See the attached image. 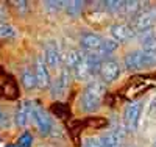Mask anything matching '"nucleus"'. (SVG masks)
<instances>
[{
	"label": "nucleus",
	"mask_w": 156,
	"mask_h": 147,
	"mask_svg": "<svg viewBox=\"0 0 156 147\" xmlns=\"http://www.w3.org/2000/svg\"><path fill=\"white\" fill-rule=\"evenodd\" d=\"M125 68L128 71H140L156 66V49H140L133 50L123 58Z\"/></svg>",
	"instance_id": "obj_2"
},
{
	"label": "nucleus",
	"mask_w": 156,
	"mask_h": 147,
	"mask_svg": "<svg viewBox=\"0 0 156 147\" xmlns=\"http://www.w3.org/2000/svg\"><path fill=\"white\" fill-rule=\"evenodd\" d=\"M45 8L51 9V11H61V9H64V2H47Z\"/></svg>",
	"instance_id": "obj_25"
},
{
	"label": "nucleus",
	"mask_w": 156,
	"mask_h": 147,
	"mask_svg": "<svg viewBox=\"0 0 156 147\" xmlns=\"http://www.w3.org/2000/svg\"><path fill=\"white\" fill-rule=\"evenodd\" d=\"M31 142H33V136H31V133L25 131L23 135L19 138L17 145H19V147H31Z\"/></svg>",
	"instance_id": "obj_23"
},
{
	"label": "nucleus",
	"mask_w": 156,
	"mask_h": 147,
	"mask_svg": "<svg viewBox=\"0 0 156 147\" xmlns=\"http://www.w3.org/2000/svg\"><path fill=\"white\" fill-rule=\"evenodd\" d=\"M70 83V71L67 68H62V71L59 72V75L50 83V89H51V96L59 99L66 94V91L69 88Z\"/></svg>",
	"instance_id": "obj_9"
},
{
	"label": "nucleus",
	"mask_w": 156,
	"mask_h": 147,
	"mask_svg": "<svg viewBox=\"0 0 156 147\" xmlns=\"http://www.w3.org/2000/svg\"><path fill=\"white\" fill-rule=\"evenodd\" d=\"M105 83L92 80L89 82V85L83 89L81 96H80V108L84 113H94L101 106V100L105 97Z\"/></svg>",
	"instance_id": "obj_1"
},
{
	"label": "nucleus",
	"mask_w": 156,
	"mask_h": 147,
	"mask_svg": "<svg viewBox=\"0 0 156 147\" xmlns=\"http://www.w3.org/2000/svg\"><path fill=\"white\" fill-rule=\"evenodd\" d=\"M103 6H105V9H108L109 13H115V14H122V11H123V2H119V0L105 2Z\"/></svg>",
	"instance_id": "obj_20"
},
{
	"label": "nucleus",
	"mask_w": 156,
	"mask_h": 147,
	"mask_svg": "<svg viewBox=\"0 0 156 147\" xmlns=\"http://www.w3.org/2000/svg\"><path fill=\"white\" fill-rule=\"evenodd\" d=\"M6 147H19V145H17V144H16V145H12V144H9V145H6Z\"/></svg>",
	"instance_id": "obj_27"
},
{
	"label": "nucleus",
	"mask_w": 156,
	"mask_h": 147,
	"mask_svg": "<svg viewBox=\"0 0 156 147\" xmlns=\"http://www.w3.org/2000/svg\"><path fill=\"white\" fill-rule=\"evenodd\" d=\"M84 147H108V145L101 141V138H87Z\"/></svg>",
	"instance_id": "obj_24"
},
{
	"label": "nucleus",
	"mask_w": 156,
	"mask_h": 147,
	"mask_svg": "<svg viewBox=\"0 0 156 147\" xmlns=\"http://www.w3.org/2000/svg\"><path fill=\"white\" fill-rule=\"evenodd\" d=\"M64 9H66L67 16L70 17H76L80 16L83 9H84V3L80 0H73V2H64Z\"/></svg>",
	"instance_id": "obj_17"
},
{
	"label": "nucleus",
	"mask_w": 156,
	"mask_h": 147,
	"mask_svg": "<svg viewBox=\"0 0 156 147\" xmlns=\"http://www.w3.org/2000/svg\"><path fill=\"white\" fill-rule=\"evenodd\" d=\"M148 114L150 116H156V96L151 99L150 102V106H148Z\"/></svg>",
	"instance_id": "obj_26"
},
{
	"label": "nucleus",
	"mask_w": 156,
	"mask_h": 147,
	"mask_svg": "<svg viewBox=\"0 0 156 147\" xmlns=\"http://www.w3.org/2000/svg\"><path fill=\"white\" fill-rule=\"evenodd\" d=\"M9 124H11V117H9L8 111L0 106V128H8Z\"/></svg>",
	"instance_id": "obj_22"
},
{
	"label": "nucleus",
	"mask_w": 156,
	"mask_h": 147,
	"mask_svg": "<svg viewBox=\"0 0 156 147\" xmlns=\"http://www.w3.org/2000/svg\"><path fill=\"white\" fill-rule=\"evenodd\" d=\"M44 61L47 64V68L55 69L61 64V53L56 47L55 42H47L44 47Z\"/></svg>",
	"instance_id": "obj_13"
},
{
	"label": "nucleus",
	"mask_w": 156,
	"mask_h": 147,
	"mask_svg": "<svg viewBox=\"0 0 156 147\" xmlns=\"http://www.w3.org/2000/svg\"><path fill=\"white\" fill-rule=\"evenodd\" d=\"M16 31L9 24H0V38H14Z\"/></svg>",
	"instance_id": "obj_21"
},
{
	"label": "nucleus",
	"mask_w": 156,
	"mask_h": 147,
	"mask_svg": "<svg viewBox=\"0 0 156 147\" xmlns=\"http://www.w3.org/2000/svg\"><path fill=\"white\" fill-rule=\"evenodd\" d=\"M0 94L6 99H16L17 97V85L8 72L0 68Z\"/></svg>",
	"instance_id": "obj_10"
},
{
	"label": "nucleus",
	"mask_w": 156,
	"mask_h": 147,
	"mask_svg": "<svg viewBox=\"0 0 156 147\" xmlns=\"http://www.w3.org/2000/svg\"><path fill=\"white\" fill-rule=\"evenodd\" d=\"M101 58L94 55V53H86L84 52V58L80 63V66L73 71V75L78 80H87L94 75H98V69L101 64Z\"/></svg>",
	"instance_id": "obj_3"
},
{
	"label": "nucleus",
	"mask_w": 156,
	"mask_h": 147,
	"mask_svg": "<svg viewBox=\"0 0 156 147\" xmlns=\"http://www.w3.org/2000/svg\"><path fill=\"white\" fill-rule=\"evenodd\" d=\"M139 41L144 46V49H156V35L153 30L140 33L139 35Z\"/></svg>",
	"instance_id": "obj_18"
},
{
	"label": "nucleus",
	"mask_w": 156,
	"mask_h": 147,
	"mask_svg": "<svg viewBox=\"0 0 156 147\" xmlns=\"http://www.w3.org/2000/svg\"><path fill=\"white\" fill-rule=\"evenodd\" d=\"M34 75H36V80H37V88L41 89H47L51 83L50 80V74H48V68L44 61L42 57H39L36 60V64H34Z\"/></svg>",
	"instance_id": "obj_12"
},
{
	"label": "nucleus",
	"mask_w": 156,
	"mask_h": 147,
	"mask_svg": "<svg viewBox=\"0 0 156 147\" xmlns=\"http://www.w3.org/2000/svg\"><path fill=\"white\" fill-rule=\"evenodd\" d=\"M120 72H122V69H120L119 61L112 60V58H106V60H103L101 64H100L98 77L101 80V83L109 85V83H114L115 80H119Z\"/></svg>",
	"instance_id": "obj_5"
},
{
	"label": "nucleus",
	"mask_w": 156,
	"mask_h": 147,
	"mask_svg": "<svg viewBox=\"0 0 156 147\" xmlns=\"http://www.w3.org/2000/svg\"><path fill=\"white\" fill-rule=\"evenodd\" d=\"M31 106H33V103L28 100L19 103L17 110H16V116H14V121L19 127H25L31 119Z\"/></svg>",
	"instance_id": "obj_14"
},
{
	"label": "nucleus",
	"mask_w": 156,
	"mask_h": 147,
	"mask_svg": "<svg viewBox=\"0 0 156 147\" xmlns=\"http://www.w3.org/2000/svg\"><path fill=\"white\" fill-rule=\"evenodd\" d=\"M153 147H156V141H154V142H153Z\"/></svg>",
	"instance_id": "obj_28"
},
{
	"label": "nucleus",
	"mask_w": 156,
	"mask_h": 147,
	"mask_svg": "<svg viewBox=\"0 0 156 147\" xmlns=\"http://www.w3.org/2000/svg\"><path fill=\"white\" fill-rule=\"evenodd\" d=\"M83 58H84V52H81V50H78V49H72V50H69L67 52V55H66V68L70 71V72H73L78 66H80V63L83 61Z\"/></svg>",
	"instance_id": "obj_15"
},
{
	"label": "nucleus",
	"mask_w": 156,
	"mask_h": 147,
	"mask_svg": "<svg viewBox=\"0 0 156 147\" xmlns=\"http://www.w3.org/2000/svg\"><path fill=\"white\" fill-rule=\"evenodd\" d=\"M20 80H22V85H23L25 89L33 91V89L37 88V80H36L34 71H31L30 68H27V69H23V71H22V77H20Z\"/></svg>",
	"instance_id": "obj_16"
},
{
	"label": "nucleus",
	"mask_w": 156,
	"mask_h": 147,
	"mask_svg": "<svg viewBox=\"0 0 156 147\" xmlns=\"http://www.w3.org/2000/svg\"><path fill=\"white\" fill-rule=\"evenodd\" d=\"M156 22V14H154V11L151 9H142L139 11L136 16L131 17V28L136 31V35L139 33H145V31H150L153 30V25Z\"/></svg>",
	"instance_id": "obj_4"
},
{
	"label": "nucleus",
	"mask_w": 156,
	"mask_h": 147,
	"mask_svg": "<svg viewBox=\"0 0 156 147\" xmlns=\"http://www.w3.org/2000/svg\"><path fill=\"white\" fill-rule=\"evenodd\" d=\"M31 119H33V122L36 124L37 130L41 131L42 135H48V133L53 130V122H51L50 116L42 108H39V106H36V105L31 106Z\"/></svg>",
	"instance_id": "obj_8"
},
{
	"label": "nucleus",
	"mask_w": 156,
	"mask_h": 147,
	"mask_svg": "<svg viewBox=\"0 0 156 147\" xmlns=\"http://www.w3.org/2000/svg\"><path fill=\"white\" fill-rule=\"evenodd\" d=\"M119 47V42H115L114 39H105V42H103V47H101V50H100V58L103 60V58H106V57H109L111 53Z\"/></svg>",
	"instance_id": "obj_19"
},
{
	"label": "nucleus",
	"mask_w": 156,
	"mask_h": 147,
	"mask_svg": "<svg viewBox=\"0 0 156 147\" xmlns=\"http://www.w3.org/2000/svg\"><path fill=\"white\" fill-rule=\"evenodd\" d=\"M140 114H142V103L140 102H131L125 106L123 110V125L126 130L134 131L139 127L140 121Z\"/></svg>",
	"instance_id": "obj_6"
},
{
	"label": "nucleus",
	"mask_w": 156,
	"mask_h": 147,
	"mask_svg": "<svg viewBox=\"0 0 156 147\" xmlns=\"http://www.w3.org/2000/svg\"><path fill=\"white\" fill-rule=\"evenodd\" d=\"M111 36L114 38L115 42H128L134 39L137 35L129 24H114L111 27Z\"/></svg>",
	"instance_id": "obj_11"
},
{
	"label": "nucleus",
	"mask_w": 156,
	"mask_h": 147,
	"mask_svg": "<svg viewBox=\"0 0 156 147\" xmlns=\"http://www.w3.org/2000/svg\"><path fill=\"white\" fill-rule=\"evenodd\" d=\"M105 42V38H101L97 33H83L80 36V46L83 52L86 53H94V55H100V50Z\"/></svg>",
	"instance_id": "obj_7"
}]
</instances>
